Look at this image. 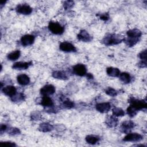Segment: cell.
I'll list each match as a JSON object with an SVG mask.
<instances>
[{
    "label": "cell",
    "instance_id": "cell-1",
    "mask_svg": "<svg viewBox=\"0 0 147 147\" xmlns=\"http://www.w3.org/2000/svg\"><path fill=\"white\" fill-rule=\"evenodd\" d=\"M142 33L138 29H130L127 32V38L126 40V42L128 46L132 47L138 41L139 38L141 36Z\"/></svg>",
    "mask_w": 147,
    "mask_h": 147
},
{
    "label": "cell",
    "instance_id": "cell-2",
    "mask_svg": "<svg viewBox=\"0 0 147 147\" xmlns=\"http://www.w3.org/2000/svg\"><path fill=\"white\" fill-rule=\"evenodd\" d=\"M123 40V37L115 34H110L106 36L103 39V42L106 45H116L120 43Z\"/></svg>",
    "mask_w": 147,
    "mask_h": 147
},
{
    "label": "cell",
    "instance_id": "cell-3",
    "mask_svg": "<svg viewBox=\"0 0 147 147\" xmlns=\"http://www.w3.org/2000/svg\"><path fill=\"white\" fill-rule=\"evenodd\" d=\"M48 28L52 33L55 34H61L64 32V28L57 22H50Z\"/></svg>",
    "mask_w": 147,
    "mask_h": 147
},
{
    "label": "cell",
    "instance_id": "cell-4",
    "mask_svg": "<svg viewBox=\"0 0 147 147\" xmlns=\"http://www.w3.org/2000/svg\"><path fill=\"white\" fill-rule=\"evenodd\" d=\"M59 48L61 51L65 52H74L76 51L75 46L71 43L67 41H64L60 43Z\"/></svg>",
    "mask_w": 147,
    "mask_h": 147
},
{
    "label": "cell",
    "instance_id": "cell-5",
    "mask_svg": "<svg viewBox=\"0 0 147 147\" xmlns=\"http://www.w3.org/2000/svg\"><path fill=\"white\" fill-rule=\"evenodd\" d=\"M143 139V137L138 133H129L127 134L123 139L124 141H130V142H138L140 141Z\"/></svg>",
    "mask_w": 147,
    "mask_h": 147
},
{
    "label": "cell",
    "instance_id": "cell-6",
    "mask_svg": "<svg viewBox=\"0 0 147 147\" xmlns=\"http://www.w3.org/2000/svg\"><path fill=\"white\" fill-rule=\"evenodd\" d=\"M16 11L17 13L21 14L28 15L32 13V9L30 6L26 4H21L19 5L16 7Z\"/></svg>",
    "mask_w": 147,
    "mask_h": 147
},
{
    "label": "cell",
    "instance_id": "cell-7",
    "mask_svg": "<svg viewBox=\"0 0 147 147\" xmlns=\"http://www.w3.org/2000/svg\"><path fill=\"white\" fill-rule=\"evenodd\" d=\"M130 102L131 103L130 106L133 107L137 111L143 109H146V103L145 101L133 99Z\"/></svg>",
    "mask_w": 147,
    "mask_h": 147
},
{
    "label": "cell",
    "instance_id": "cell-8",
    "mask_svg": "<svg viewBox=\"0 0 147 147\" xmlns=\"http://www.w3.org/2000/svg\"><path fill=\"white\" fill-rule=\"evenodd\" d=\"M74 72L78 76H83L87 74L86 67L84 64H78L73 67Z\"/></svg>",
    "mask_w": 147,
    "mask_h": 147
},
{
    "label": "cell",
    "instance_id": "cell-9",
    "mask_svg": "<svg viewBox=\"0 0 147 147\" xmlns=\"http://www.w3.org/2000/svg\"><path fill=\"white\" fill-rule=\"evenodd\" d=\"M55 92V87L52 84H47L40 90V93L43 96H48Z\"/></svg>",
    "mask_w": 147,
    "mask_h": 147
},
{
    "label": "cell",
    "instance_id": "cell-10",
    "mask_svg": "<svg viewBox=\"0 0 147 147\" xmlns=\"http://www.w3.org/2000/svg\"><path fill=\"white\" fill-rule=\"evenodd\" d=\"M34 41V37L31 34H25L21 38V42L24 46L32 45Z\"/></svg>",
    "mask_w": 147,
    "mask_h": 147
},
{
    "label": "cell",
    "instance_id": "cell-11",
    "mask_svg": "<svg viewBox=\"0 0 147 147\" xmlns=\"http://www.w3.org/2000/svg\"><path fill=\"white\" fill-rule=\"evenodd\" d=\"M95 108L97 111H99L102 113H105L108 112L111 108V105L109 103L107 102H103L100 103L96 105Z\"/></svg>",
    "mask_w": 147,
    "mask_h": 147
},
{
    "label": "cell",
    "instance_id": "cell-12",
    "mask_svg": "<svg viewBox=\"0 0 147 147\" xmlns=\"http://www.w3.org/2000/svg\"><path fill=\"white\" fill-rule=\"evenodd\" d=\"M77 37L79 40L84 42L90 41L92 40L91 36L89 34V33L87 31L84 30H81L78 34Z\"/></svg>",
    "mask_w": 147,
    "mask_h": 147
},
{
    "label": "cell",
    "instance_id": "cell-13",
    "mask_svg": "<svg viewBox=\"0 0 147 147\" xmlns=\"http://www.w3.org/2000/svg\"><path fill=\"white\" fill-rule=\"evenodd\" d=\"M32 63L31 61L30 62H17L15 63L13 66L12 68L15 69H26L29 67L30 65H31Z\"/></svg>",
    "mask_w": 147,
    "mask_h": 147
},
{
    "label": "cell",
    "instance_id": "cell-14",
    "mask_svg": "<svg viewBox=\"0 0 147 147\" xmlns=\"http://www.w3.org/2000/svg\"><path fill=\"white\" fill-rule=\"evenodd\" d=\"M2 92L6 95L12 97L16 94V88L13 86H7L4 87L2 89Z\"/></svg>",
    "mask_w": 147,
    "mask_h": 147
},
{
    "label": "cell",
    "instance_id": "cell-15",
    "mask_svg": "<svg viewBox=\"0 0 147 147\" xmlns=\"http://www.w3.org/2000/svg\"><path fill=\"white\" fill-rule=\"evenodd\" d=\"M18 83L22 86H26L30 82L29 77L25 74H21L17 76Z\"/></svg>",
    "mask_w": 147,
    "mask_h": 147
},
{
    "label": "cell",
    "instance_id": "cell-16",
    "mask_svg": "<svg viewBox=\"0 0 147 147\" xmlns=\"http://www.w3.org/2000/svg\"><path fill=\"white\" fill-rule=\"evenodd\" d=\"M41 105L44 107H51L53 105V102L48 96H44L41 99Z\"/></svg>",
    "mask_w": 147,
    "mask_h": 147
},
{
    "label": "cell",
    "instance_id": "cell-17",
    "mask_svg": "<svg viewBox=\"0 0 147 147\" xmlns=\"http://www.w3.org/2000/svg\"><path fill=\"white\" fill-rule=\"evenodd\" d=\"M106 72L109 76L112 77H117L120 74V71L118 68L114 67H109L106 69Z\"/></svg>",
    "mask_w": 147,
    "mask_h": 147
},
{
    "label": "cell",
    "instance_id": "cell-18",
    "mask_svg": "<svg viewBox=\"0 0 147 147\" xmlns=\"http://www.w3.org/2000/svg\"><path fill=\"white\" fill-rule=\"evenodd\" d=\"M52 76L56 79L66 80L68 79V77L66 74L64 72L61 71H55L52 73Z\"/></svg>",
    "mask_w": 147,
    "mask_h": 147
},
{
    "label": "cell",
    "instance_id": "cell-19",
    "mask_svg": "<svg viewBox=\"0 0 147 147\" xmlns=\"http://www.w3.org/2000/svg\"><path fill=\"white\" fill-rule=\"evenodd\" d=\"M134 127V123L131 121H126L122 123V129L123 130L124 132L131 129Z\"/></svg>",
    "mask_w": 147,
    "mask_h": 147
},
{
    "label": "cell",
    "instance_id": "cell-20",
    "mask_svg": "<svg viewBox=\"0 0 147 147\" xmlns=\"http://www.w3.org/2000/svg\"><path fill=\"white\" fill-rule=\"evenodd\" d=\"M39 130L42 132H48L52 130L53 126L49 123H42L39 126Z\"/></svg>",
    "mask_w": 147,
    "mask_h": 147
},
{
    "label": "cell",
    "instance_id": "cell-21",
    "mask_svg": "<svg viewBox=\"0 0 147 147\" xmlns=\"http://www.w3.org/2000/svg\"><path fill=\"white\" fill-rule=\"evenodd\" d=\"M99 138L98 136H94V135H88L86 137V142L88 144H91V145L95 144L96 142L99 141Z\"/></svg>",
    "mask_w": 147,
    "mask_h": 147
},
{
    "label": "cell",
    "instance_id": "cell-22",
    "mask_svg": "<svg viewBox=\"0 0 147 147\" xmlns=\"http://www.w3.org/2000/svg\"><path fill=\"white\" fill-rule=\"evenodd\" d=\"M120 80L124 83H129L131 80V77L129 74L127 72H122L119 74Z\"/></svg>",
    "mask_w": 147,
    "mask_h": 147
},
{
    "label": "cell",
    "instance_id": "cell-23",
    "mask_svg": "<svg viewBox=\"0 0 147 147\" xmlns=\"http://www.w3.org/2000/svg\"><path fill=\"white\" fill-rule=\"evenodd\" d=\"M21 52L19 50L13 51L7 55V59L10 60H16L20 57Z\"/></svg>",
    "mask_w": 147,
    "mask_h": 147
},
{
    "label": "cell",
    "instance_id": "cell-24",
    "mask_svg": "<svg viewBox=\"0 0 147 147\" xmlns=\"http://www.w3.org/2000/svg\"><path fill=\"white\" fill-rule=\"evenodd\" d=\"M117 122H118V119L115 117H114L113 116L110 117L109 118H108L106 121L107 125L111 127L116 126L117 125Z\"/></svg>",
    "mask_w": 147,
    "mask_h": 147
},
{
    "label": "cell",
    "instance_id": "cell-25",
    "mask_svg": "<svg viewBox=\"0 0 147 147\" xmlns=\"http://www.w3.org/2000/svg\"><path fill=\"white\" fill-rule=\"evenodd\" d=\"M112 111H113V114L114 115L118 116V117H119V116H120V117L123 116V115H125V114L124 111L122 109H121L119 107H115V108H114L113 109Z\"/></svg>",
    "mask_w": 147,
    "mask_h": 147
},
{
    "label": "cell",
    "instance_id": "cell-26",
    "mask_svg": "<svg viewBox=\"0 0 147 147\" xmlns=\"http://www.w3.org/2000/svg\"><path fill=\"white\" fill-rule=\"evenodd\" d=\"M137 110L136 109H134L133 107H132L131 106H130L127 109V113L131 117L135 116L137 114Z\"/></svg>",
    "mask_w": 147,
    "mask_h": 147
},
{
    "label": "cell",
    "instance_id": "cell-27",
    "mask_svg": "<svg viewBox=\"0 0 147 147\" xmlns=\"http://www.w3.org/2000/svg\"><path fill=\"white\" fill-rule=\"evenodd\" d=\"M105 92L109 96H115L117 95V91L111 88V87H108L106 90H105Z\"/></svg>",
    "mask_w": 147,
    "mask_h": 147
},
{
    "label": "cell",
    "instance_id": "cell-28",
    "mask_svg": "<svg viewBox=\"0 0 147 147\" xmlns=\"http://www.w3.org/2000/svg\"><path fill=\"white\" fill-rule=\"evenodd\" d=\"M63 106L67 109H71L74 106V103L69 100H65L63 103Z\"/></svg>",
    "mask_w": 147,
    "mask_h": 147
},
{
    "label": "cell",
    "instance_id": "cell-29",
    "mask_svg": "<svg viewBox=\"0 0 147 147\" xmlns=\"http://www.w3.org/2000/svg\"><path fill=\"white\" fill-rule=\"evenodd\" d=\"M74 5V1H65L64 2L63 6H64V8L65 10H68V9H69L72 8L73 7Z\"/></svg>",
    "mask_w": 147,
    "mask_h": 147
},
{
    "label": "cell",
    "instance_id": "cell-30",
    "mask_svg": "<svg viewBox=\"0 0 147 147\" xmlns=\"http://www.w3.org/2000/svg\"><path fill=\"white\" fill-rule=\"evenodd\" d=\"M140 58L142 60V61H146V50L142 51L139 54Z\"/></svg>",
    "mask_w": 147,
    "mask_h": 147
},
{
    "label": "cell",
    "instance_id": "cell-31",
    "mask_svg": "<svg viewBox=\"0 0 147 147\" xmlns=\"http://www.w3.org/2000/svg\"><path fill=\"white\" fill-rule=\"evenodd\" d=\"M12 98V100L14 101V100H17V101H18V100H22L23 98H24V95L22 94H16L15 95H14L13 96L11 97Z\"/></svg>",
    "mask_w": 147,
    "mask_h": 147
},
{
    "label": "cell",
    "instance_id": "cell-32",
    "mask_svg": "<svg viewBox=\"0 0 147 147\" xmlns=\"http://www.w3.org/2000/svg\"><path fill=\"white\" fill-rule=\"evenodd\" d=\"M9 133L10 134H12V135H15V134H19L20 133V131L17 128H11L10 130H9Z\"/></svg>",
    "mask_w": 147,
    "mask_h": 147
},
{
    "label": "cell",
    "instance_id": "cell-33",
    "mask_svg": "<svg viewBox=\"0 0 147 147\" xmlns=\"http://www.w3.org/2000/svg\"><path fill=\"white\" fill-rule=\"evenodd\" d=\"M1 145L2 146H16V145L14 142L6 141V142H1L0 143Z\"/></svg>",
    "mask_w": 147,
    "mask_h": 147
},
{
    "label": "cell",
    "instance_id": "cell-34",
    "mask_svg": "<svg viewBox=\"0 0 147 147\" xmlns=\"http://www.w3.org/2000/svg\"><path fill=\"white\" fill-rule=\"evenodd\" d=\"M100 18L102 20H104V21H107L109 20V14H107V13H104V14H102L100 16Z\"/></svg>",
    "mask_w": 147,
    "mask_h": 147
},
{
    "label": "cell",
    "instance_id": "cell-35",
    "mask_svg": "<svg viewBox=\"0 0 147 147\" xmlns=\"http://www.w3.org/2000/svg\"><path fill=\"white\" fill-rule=\"evenodd\" d=\"M6 129V126L5 125H3L2 124L1 125V133H2L3 131H5V130Z\"/></svg>",
    "mask_w": 147,
    "mask_h": 147
},
{
    "label": "cell",
    "instance_id": "cell-36",
    "mask_svg": "<svg viewBox=\"0 0 147 147\" xmlns=\"http://www.w3.org/2000/svg\"><path fill=\"white\" fill-rule=\"evenodd\" d=\"M87 77L88 79H92V78H93L92 75L91 74H87Z\"/></svg>",
    "mask_w": 147,
    "mask_h": 147
}]
</instances>
